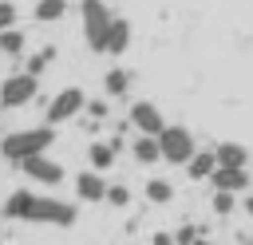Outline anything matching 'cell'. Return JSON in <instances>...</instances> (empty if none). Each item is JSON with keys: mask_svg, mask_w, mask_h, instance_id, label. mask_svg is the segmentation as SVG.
I'll use <instances>...</instances> for the list:
<instances>
[{"mask_svg": "<svg viewBox=\"0 0 253 245\" xmlns=\"http://www.w3.org/2000/svg\"><path fill=\"white\" fill-rule=\"evenodd\" d=\"M55 142V130H51V122L47 126H28V130H12V134H4L0 138V154L8 158V162H24V158H36V154H47V146Z\"/></svg>", "mask_w": 253, "mask_h": 245, "instance_id": "1", "label": "cell"}, {"mask_svg": "<svg viewBox=\"0 0 253 245\" xmlns=\"http://www.w3.org/2000/svg\"><path fill=\"white\" fill-rule=\"evenodd\" d=\"M79 20H83V40L91 51H103L107 43V32L115 24V12L103 4V0H79Z\"/></svg>", "mask_w": 253, "mask_h": 245, "instance_id": "2", "label": "cell"}, {"mask_svg": "<svg viewBox=\"0 0 253 245\" xmlns=\"http://www.w3.org/2000/svg\"><path fill=\"white\" fill-rule=\"evenodd\" d=\"M158 146H162V162H170V166H186V162L194 158V150H198L194 134H190L186 126H170V122H166V130L158 134Z\"/></svg>", "mask_w": 253, "mask_h": 245, "instance_id": "3", "label": "cell"}, {"mask_svg": "<svg viewBox=\"0 0 253 245\" xmlns=\"http://www.w3.org/2000/svg\"><path fill=\"white\" fill-rule=\"evenodd\" d=\"M36 91H40V75H32V71H12V75L0 83V107H4V111H16V107L32 103Z\"/></svg>", "mask_w": 253, "mask_h": 245, "instance_id": "4", "label": "cell"}, {"mask_svg": "<svg viewBox=\"0 0 253 245\" xmlns=\"http://www.w3.org/2000/svg\"><path fill=\"white\" fill-rule=\"evenodd\" d=\"M75 217H79V205H71V202H63V198H32V213H28V221H43V225H75Z\"/></svg>", "mask_w": 253, "mask_h": 245, "instance_id": "5", "label": "cell"}, {"mask_svg": "<svg viewBox=\"0 0 253 245\" xmlns=\"http://www.w3.org/2000/svg\"><path fill=\"white\" fill-rule=\"evenodd\" d=\"M79 111H87V95H83L79 87H63V91H55V95H51V103H47L43 119H47L51 126H59V122L75 119Z\"/></svg>", "mask_w": 253, "mask_h": 245, "instance_id": "6", "label": "cell"}, {"mask_svg": "<svg viewBox=\"0 0 253 245\" xmlns=\"http://www.w3.org/2000/svg\"><path fill=\"white\" fill-rule=\"evenodd\" d=\"M126 119H130V126H134L138 134H162V130H166L162 111H158L154 103H146V99H142V103H130V115H126Z\"/></svg>", "mask_w": 253, "mask_h": 245, "instance_id": "7", "label": "cell"}, {"mask_svg": "<svg viewBox=\"0 0 253 245\" xmlns=\"http://www.w3.org/2000/svg\"><path fill=\"white\" fill-rule=\"evenodd\" d=\"M20 170H24L32 182H43V186H59V182H63V166H59V162H51L47 154L24 158V162H20Z\"/></svg>", "mask_w": 253, "mask_h": 245, "instance_id": "8", "label": "cell"}, {"mask_svg": "<svg viewBox=\"0 0 253 245\" xmlns=\"http://www.w3.org/2000/svg\"><path fill=\"white\" fill-rule=\"evenodd\" d=\"M210 186H213V190L241 194V190H249V186H253V178L245 174V166H221V162H217V170L210 174Z\"/></svg>", "mask_w": 253, "mask_h": 245, "instance_id": "9", "label": "cell"}, {"mask_svg": "<svg viewBox=\"0 0 253 245\" xmlns=\"http://www.w3.org/2000/svg\"><path fill=\"white\" fill-rule=\"evenodd\" d=\"M75 194L83 198V202H107V182H103V170H87V174H79L75 178Z\"/></svg>", "mask_w": 253, "mask_h": 245, "instance_id": "10", "label": "cell"}, {"mask_svg": "<svg viewBox=\"0 0 253 245\" xmlns=\"http://www.w3.org/2000/svg\"><path fill=\"white\" fill-rule=\"evenodd\" d=\"M32 190H12L4 202H0V217H8V221H28V213H32Z\"/></svg>", "mask_w": 253, "mask_h": 245, "instance_id": "11", "label": "cell"}, {"mask_svg": "<svg viewBox=\"0 0 253 245\" xmlns=\"http://www.w3.org/2000/svg\"><path fill=\"white\" fill-rule=\"evenodd\" d=\"M119 150H123V138H99V142H91L87 158H91L95 170H111L115 158H119Z\"/></svg>", "mask_w": 253, "mask_h": 245, "instance_id": "12", "label": "cell"}, {"mask_svg": "<svg viewBox=\"0 0 253 245\" xmlns=\"http://www.w3.org/2000/svg\"><path fill=\"white\" fill-rule=\"evenodd\" d=\"M126 47H130V24H126L123 16H115V24H111V32H107L103 51H107V55H123Z\"/></svg>", "mask_w": 253, "mask_h": 245, "instance_id": "13", "label": "cell"}, {"mask_svg": "<svg viewBox=\"0 0 253 245\" xmlns=\"http://www.w3.org/2000/svg\"><path fill=\"white\" fill-rule=\"evenodd\" d=\"M217 170V154L213 150H194V158L186 162V174L194 182H210V174Z\"/></svg>", "mask_w": 253, "mask_h": 245, "instance_id": "14", "label": "cell"}, {"mask_svg": "<svg viewBox=\"0 0 253 245\" xmlns=\"http://www.w3.org/2000/svg\"><path fill=\"white\" fill-rule=\"evenodd\" d=\"M130 154H134V162H142V166H150V162H158V158H162V146H158V134H138V138L130 142Z\"/></svg>", "mask_w": 253, "mask_h": 245, "instance_id": "15", "label": "cell"}, {"mask_svg": "<svg viewBox=\"0 0 253 245\" xmlns=\"http://www.w3.org/2000/svg\"><path fill=\"white\" fill-rule=\"evenodd\" d=\"M103 91H107V99H123L130 91V71L126 67H111L103 75Z\"/></svg>", "mask_w": 253, "mask_h": 245, "instance_id": "16", "label": "cell"}, {"mask_svg": "<svg viewBox=\"0 0 253 245\" xmlns=\"http://www.w3.org/2000/svg\"><path fill=\"white\" fill-rule=\"evenodd\" d=\"M32 16H36L40 24H55V20H63V16H67V0H36Z\"/></svg>", "mask_w": 253, "mask_h": 245, "instance_id": "17", "label": "cell"}, {"mask_svg": "<svg viewBox=\"0 0 253 245\" xmlns=\"http://www.w3.org/2000/svg\"><path fill=\"white\" fill-rule=\"evenodd\" d=\"M213 154H217L221 166H245V162H249V150H245L241 142H217Z\"/></svg>", "mask_w": 253, "mask_h": 245, "instance_id": "18", "label": "cell"}, {"mask_svg": "<svg viewBox=\"0 0 253 245\" xmlns=\"http://www.w3.org/2000/svg\"><path fill=\"white\" fill-rule=\"evenodd\" d=\"M24 47H28V36H24L20 28H4V32H0V51H4V55L20 59V55H24Z\"/></svg>", "mask_w": 253, "mask_h": 245, "instance_id": "19", "label": "cell"}, {"mask_svg": "<svg viewBox=\"0 0 253 245\" xmlns=\"http://www.w3.org/2000/svg\"><path fill=\"white\" fill-rule=\"evenodd\" d=\"M146 198H150L154 205H170V202H174V186H170L166 178H150V182H146Z\"/></svg>", "mask_w": 253, "mask_h": 245, "instance_id": "20", "label": "cell"}, {"mask_svg": "<svg viewBox=\"0 0 253 245\" xmlns=\"http://www.w3.org/2000/svg\"><path fill=\"white\" fill-rule=\"evenodd\" d=\"M51 59H55V47H40V51L28 59V67H24V71H32V75H43V71L51 67Z\"/></svg>", "mask_w": 253, "mask_h": 245, "instance_id": "21", "label": "cell"}, {"mask_svg": "<svg viewBox=\"0 0 253 245\" xmlns=\"http://www.w3.org/2000/svg\"><path fill=\"white\" fill-rule=\"evenodd\" d=\"M237 209V194H229V190H213V213L217 217H229Z\"/></svg>", "mask_w": 253, "mask_h": 245, "instance_id": "22", "label": "cell"}, {"mask_svg": "<svg viewBox=\"0 0 253 245\" xmlns=\"http://www.w3.org/2000/svg\"><path fill=\"white\" fill-rule=\"evenodd\" d=\"M16 16H20L16 4H12V0H0V32H4V28H16Z\"/></svg>", "mask_w": 253, "mask_h": 245, "instance_id": "23", "label": "cell"}, {"mask_svg": "<svg viewBox=\"0 0 253 245\" xmlns=\"http://www.w3.org/2000/svg\"><path fill=\"white\" fill-rule=\"evenodd\" d=\"M107 202H111V205H126V202H130V190H126V186H107Z\"/></svg>", "mask_w": 253, "mask_h": 245, "instance_id": "24", "label": "cell"}, {"mask_svg": "<svg viewBox=\"0 0 253 245\" xmlns=\"http://www.w3.org/2000/svg\"><path fill=\"white\" fill-rule=\"evenodd\" d=\"M87 115H91V119H107V115H111L107 99H91V103H87Z\"/></svg>", "mask_w": 253, "mask_h": 245, "instance_id": "25", "label": "cell"}, {"mask_svg": "<svg viewBox=\"0 0 253 245\" xmlns=\"http://www.w3.org/2000/svg\"><path fill=\"white\" fill-rule=\"evenodd\" d=\"M174 241H178V245H194V241H198V229H194V225H182V229L174 233Z\"/></svg>", "mask_w": 253, "mask_h": 245, "instance_id": "26", "label": "cell"}, {"mask_svg": "<svg viewBox=\"0 0 253 245\" xmlns=\"http://www.w3.org/2000/svg\"><path fill=\"white\" fill-rule=\"evenodd\" d=\"M150 245H178V241H174V233H154Z\"/></svg>", "mask_w": 253, "mask_h": 245, "instance_id": "27", "label": "cell"}, {"mask_svg": "<svg viewBox=\"0 0 253 245\" xmlns=\"http://www.w3.org/2000/svg\"><path fill=\"white\" fill-rule=\"evenodd\" d=\"M241 205H245V213H249V217H253V194H249V198H245V202H241Z\"/></svg>", "mask_w": 253, "mask_h": 245, "instance_id": "28", "label": "cell"}, {"mask_svg": "<svg viewBox=\"0 0 253 245\" xmlns=\"http://www.w3.org/2000/svg\"><path fill=\"white\" fill-rule=\"evenodd\" d=\"M194 245H206V241H202V237H198V241H194Z\"/></svg>", "mask_w": 253, "mask_h": 245, "instance_id": "29", "label": "cell"}, {"mask_svg": "<svg viewBox=\"0 0 253 245\" xmlns=\"http://www.w3.org/2000/svg\"><path fill=\"white\" fill-rule=\"evenodd\" d=\"M229 245H233V241H229Z\"/></svg>", "mask_w": 253, "mask_h": 245, "instance_id": "30", "label": "cell"}]
</instances>
